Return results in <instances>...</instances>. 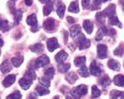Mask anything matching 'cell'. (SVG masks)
I'll return each mask as SVG.
<instances>
[{"instance_id": "bcb514c9", "label": "cell", "mask_w": 124, "mask_h": 99, "mask_svg": "<svg viewBox=\"0 0 124 99\" xmlns=\"http://www.w3.org/2000/svg\"><path fill=\"white\" fill-rule=\"evenodd\" d=\"M31 30H32L33 32L38 31V30H39V26L37 25V26H35V27H32V28H31Z\"/></svg>"}, {"instance_id": "74e56055", "label": "cell", "mask_w": 124, "mask_h": 99, "mask_svg": "<svg viewBox=\"0 0 124 99\" xmlns=\"http://www.w3.org/2000/svg\"><path fill=\"white\" fill-rule=\"evenodd\" d=\"M101 0H95L94 2H93V5H92V10L95 11V10H99L101 6Z\"/></svg>"}, {"instance_id": "8fae6325", "label": "cell", "mask_w": 124, "mask_h": 99, "mask_svg": "<svg viewBox=\"0 0 124 99\" xmlns=\"http://www.w3.org/2000/svg\"><path fill=\"white\" fill-rule=\"evenodd\" d=\"M67 57H68L67 52H65L64 50H61L60 52H58V53L56 54V56H55V60H56L57 63L62 64V63H63V62L67 59Z\"/></svg>"}, {"instance_id": "7c38bea8", "label": "cell", "mask_w": 124, "mask_h": 99, "mask_svg": "<svg viewBox=\"0 0 124 99\" xmlns=\"http://www.w3.org/2000/svg\"><path fill=\"white\" fill-rule=\"evenodd\" d=\"M81 32V27L80 25H74L70 28V36L75 38L77 35H79Z\"/></svg>"}, {"instance_id": "681fc988", "label": "cell", "mask_w": 124, "mask_h": 99, "mask_svg": "<svg viewBox=\"0 0 124 99\" xmlns=\"http://www.w3.org/2000/svg\"><path fill=\"white\" fill-rule=\"evenodd\" d=\"M37 97L35 96V94H31L29 97H28V99H36Z\"/></svg>"}, {"instance_id": "4fadbf2b", "label": "cell", "mask_w": 124, "mask_h": 99, "mask_svg": "<svg viewBox=\"0 0 124 99\" xmlns=\"http://www.w3.org/2000/svg\"><path fill=\"white\" fill-rule=\"evenodd\" d=\"M107 65H108V67H109V69H111L113 71H119V69H120V64L114 59L108 60Z\"/></svg>"}, {"instance_id": "603a6c76", "label": "cell", "mask_w": 124, "mask_h": 99, "mask_svg": "<svg viewBox=\"0 0 124 99\" xmlns=\"http://www.w3.org/2000/svg\"><path fill=\"white\" fill-rule=\"evenodd\" d=\"M85 63H86V57H84V56L77 57L74 60V64L77 67H83V66H85Z\"/></svg>"}, {"instance_id": "f907efd6", "label": "cell", "mask_w": 124, "mask_h": 99, "mask_svg": "<svg viewBox=\"0 0 124 99\" xmlns=\"http://www.w3.org/2000/svg\"><path fill=\"white\" fill-rule=\"evenodd\" d=\"M3 44H4V42H3V40H2L1 38H0V48H1V47L3 46Z\"/></svg>"}, {"instance_id": "9a60e30c", "label": "cell", "mask_w": 124, "mask_h": 99, "mask_svg": "<svg viewBox=\"0 0 124 99\" xmlns=\"http://www.w3.org/2000/svg\"><path fill=\"white\" fill-rule=\"evenodd\" d=\"M27 24L31 27H35L38 25V18H37V15L36 14H32L30 15L29 17L27 18Z\"/></svg>"}, {"instance_id": "cb8c5ba5", "label": "cell", "mask_w": 124, "mask_h": 99, "mask_svg": "<svg viewBox=\"0 0 124 99\" xmlns=\"http://www.w3.org/2000/svg\"><path fill=\"white\" fill-rule=\"evenodd\" d=\"M56 12H57V15L59 16V18H63L64 12H65V5L63 3H59L56 8Z\"/></svg>"}, {"instance_id": "b9f144b4", "label": "cell", "mask_w": 124, "mask_h": 99, "mask_svg": "<svg viewBox=\"0 0 124 99\" xmlns=\"http://www.w3.org/2000/svg\"><path fill=\"white\" fill-rule=\"evenodd\" d=\"M90 1H91V0H82V5H83V8L84 9H87L89 7Z\"/></svg>"}, {"instance_id": "f1b7e54d", "label": "cell", "mask_w": 124, "mask_h": 99, "mask_svg": "<svg viewBox=\"0 0 124 99\" xmlns=\"http://www.w3.org/2000/svg\"><path fill=\"white\" fill-rule=\"evenodd\" d=\"M108 23H109V25H111V26H116L118 28H121V24H120V22H119V20H118V18L116 17V16H112V17H110Z\"/></svg>"}, {"instance_id": "7dc6e473", "label": "cell", "mask_w": 124, "mask_h": 99, "mask_svg": "<svg viewBox=\"0 0 124 99\" xmlns=\"http://www.w3.org/2000/svg\"><path fill=\"white\" fill-rule=\"evenodd\" d=\"M64 32V38H65V42H67V39H68V34H67V32L64 30L63 31Z\"/></svg>"}, {"instance_id": "1f68e13d", "label": "cell", "mask_w": 124, "mask_h": 99, "mask_svg": "<svg viewBox=\"0 0 124 99\" xmlns=\"http://www.w3.org/2000/svg\"><path fill=\"white\" fill-rule=\"evenodd\" d=\"M101 96V90L98 88L97 85L92 86V97L93 98H99Z\"/></svg>"}, {"instance_id": "d590c367", "label": "cell", "mask_w": 124, "mask_h": 99, "mask_svg": "<svg viewBox=\"0 0 124 99\" xmlns=\"http://www.w3.org/2000/svg\"><path fill=\"white\" fill-rule=\"evenodd\" d=\"M22 16H23V13H22L21 10L15 12V18H14V20H15V25H18V24L20 23V21L22 20Z\"/></svg>"}, {"instance_id": "6da1fadb", "label": "cell", "mask_w": 124, "mask_h": 99, "mask_svg": "<svg viewBox=\"0 0 124 99\" xmlns=\"http://www.w3.org/2000/svg\"><path fill=\"white\" fill-rule=\"evenodd\" d=\"M88 92V86L85 85H81L79 86H76L71 90V95L75 99H80L82 96L86 95Z\"/></svg>"}, {"instance_id": "30bf717a", "label": "cell", "mask_w": 124, "mask_h": 99, "mask_svg": "<svg viewBox=\"0 0 124 99\" xmlns=\"http://www.w3.org/2000/svg\"><path fill=\"white\" fill-rule=\"evenodd\" d=\"M19 84H20V86H21L23 89L27 90V89L30 88L31 85H32V80L24 77V78H22L19 80Z\"/></svg>"}, {"instance_id": "4316f807", "label": "cell", "mask_w": 124, "mask_h": 99, "mask_svg": "<svg viewBox=\"0 0 124 99\" xmlns=\"http://www.w3.org/2000/svg\"><path fill=\"white\" fill-rule=\"evenodd\" d=\"M9 23L7 20H0V30L2 31H7L9 30Z\"/></svg>"}, {"instance_id": "f546056e", "label": "cell", "mask_w": 124, "mask_h": 99, "mask_svg": "<svg viewBox=\"0 0 124 99\" xmlns=\"http://www.w3.org/2000/svg\"><path fill=\"white\" fill-rule=\"evenodd\" d=\"M39 81V85H42V86H44V87H49V85H50V79L47 78L46 77L40 78Z\"/></svg>"}, {"instance_id": "9f6ffc18", "label": "cell", "mask_w": 124, "mask_h": 99, "mask_svg": "<svg viewBox=\"0 0 124 99\" xmlns=\"http://www.w3.org/2000/svg\"><path fill=\"white\" fill-rule=\"evenodd\" d=\"M0 54H1V52H0Z\"/></svg>"}, {"instance_id": "83f0119b", "label": "cell", "mask_w": 124, "mask_h": 99, "mask_svg": "<svg viewBox=\"0 0 124 99\" xmlns=\"http://www.w3.org/2000/svg\"><path fill=\"white\" fill-rule=\"evenodd\" d=\"M68 10H69V12H71V13H79L80 8H79V5H78V3H77V2H72V3L70 4Z\"/></svg>"}, {"instance_id": "c3c4849f", "label": "cell", "mask_w": 124, "mask_h": 99, "mask_svg": "<svg viewBox=\"0 0 124 99\" xmlns=\"http://www.w3.org/2000/svg\"><path fill=\"white\" fill-rule=\"evenodd\" d=\"M39 1L41 2V3H43V4H47L50 0H39Z\"/></svg>"}, {"instance_id": "ac0fdd59", "label": "cell", "mask_w": 124, "mask_h": 99, "mask_svg": "<svg viewBox=\"0 0 124 99\" xmlns=\"http://www.w3.org/2000/svg\"><path fill=\"white\" fill-rule=\"evenodd\" d=\"M0 71L3 74H8L11 71V66L10 63L8 62V60H5L1 65H0Z\"/></svg>"}, {"instance_id": "db71d44e", "label": "cell", "mask_w": 124, "mask_h": 99, "mask_svg": "<svg viewBox=\"0 0 124 99\" xmlns=\"http://www.w3.org/2000/svg\"><path fill=\"white\" fill-rule=\"evenodd\" d=\"M53 99H59V96H55Z\"/></svg>"}, {"instance_id": "7a4b0ae2", "label": "cell", "mask_w": 124, "mask_h": 99, "mask_svg": "<svg viewBox=\"0 0 124 99\" xmlns=\"http://www.w3.org/2000/svg\"><path fill=\"white\" fill-rule=\"evenodd\" d=\"M91 45V42L89 39L86 38V36L84 35H80L78 40H77V46H78L79 49L83 50V49H86V48H89Z\"/></svg>"}, {"instance_id": "52a82bcc", "label": "cell", "mask_w": 124, "mask_h": 99, "mask_svg": "<svg viewBox=\"0 0 124 99\" xmlns=\"http://www.w3.org/2000/svg\"><path fill=\"white\" fill-rule=\"evenodd\" d=\"M55 28V21L52 18H48L43 23V28L47 31H52Z\"/></svg>"}, {"instance_id": "9c48e42d", "label": "cell", "mask_w": 124, "mask_h": 99, "mask_svg": "<svg viewBox=\"0 0 124 99\" xmlns=\"http://www.w3.org/2000/svg\"><path fill=\"white\" fill-rule=\"evenodd\" d=\"M115 11H116V6L114 4H110L109 6H107L105 8L103 13H104V15L106 16V17L110 18V17H112V16H115Z\"/></svg>"}, {"instance_id": "f6af8a7d", "label": "cell", "mask_w": 124, "mask_h": 99, "mask_svg": "<svg viewBox=\"0 0 124 99\" xmlns=\"http://www.w3.org/2000/svg\"><path fill=\"white\" fill-rule=\"evenodd\" d=\"M107 34H108V35H109L110 36H114V35H115V30L111 28V29H110L109 31H107Z\"/></svg>"}, {"instance_id": "f5cc1de1", "label": "cell", "mask_w": 124, "mask_h": 99, "mask_svg": "<svg viewBox=\"0 0 124 99\" xmlns=\"http://www.w3.org/2000/svg\"><path fill=\"white\" fill-rule=\"evenodd\" d=\"M106 1H109V0H101V2L103 3V2H106Z\"/></svg>"}, {"instance_id": "44dd1931", "label": "cell", "mask_w": 124, "mask_h": 99, "mask_svg": "<svg viewBox=\"0 0 124 99\" xmlns=\"http://www.w3.org/2000/svg\"><path fill=\"white\" fill-rule=\"evenodd\" d=\"M65 78L68 82H70V84H74V82L78 79V76L76 75V73L74 72H71V73H68L66 76H65Z\"/></svg>"}, {"instance_id": "5bb4252c", "label": "cell", "mask_w": 124, "mask_h": 99, "mask_svg": "<svg viewBox=\"0 0 124 99\" xmlns=\"http://www.w3.org/2000/svg\"><path fill=\"white\" fill-rule=\"evenodd\" d=\"M83 27H84V29L86 30V32H87L88 35H91L92 32H93V28H94V24H93L91 21H89V20L84 21Z\"/></svg>"}, {"instance_id": "2e32d148", "label": "cell", "mask_w": 124, "mask_h": 99, "mask_svg": "<svg viewBox=\"0 0 124 99\" xmlns=\"http://www.w3.org/2000/svg\"><path fill=\"white\" fill-rule=\"evenodd\" d=\"M105 35H107V28H106L105 27H101V28L98 30V32H97L96 39H97L98 41H100V40H101V39L103 38V36H104Z\"/></svg>"}, {"instance_id": "ffe728a7", "label": "cell", "mask_w": 124, "mask_h": 99, "mask_svg": "<svg viewBox=\"0 0 124 99\" xmlns=\"http://www.w3.org/2000/svg\"><path fill=\"white\" fill-rule=\"evenodd\" d=\"M36 93L38 94V95H39V96H42V95H46V94H48L49 93V90L46 88V87H44V86H42V85H38L37 87H36Z\"/></svg>"}, {"instance_id": "ee69618b", "label": "cell", "mask_w": 124, "mask_h": 99, "mask_svg": "<svg viewBox=\"0 0 124 99\" xmlns=\"http://www.w3.org/2000/svg\"><path fill=\"white\" fill-rule=\"evenodd\" d=\"M24 1L27 6H32V4H33V0H24Z\"/></svg>"}, {"instance_id": "816d5d0a", "label": "cell", "mask_w": 124, "mask_h": 99, "mask_svg": "<svg viewBox=\"0 0 124 99\" xmlns=\"http://www.w3.org/2000/svg\"><path fill=\"white\" fill-rule=\"evenodd\" d=\"M120 99H124V92L121 93V95H120Z\"/></svg>"}, {"instance_id": "7402d4cb", "label": "cell", "mask_w": 124, "mask_h": 99, "mask_svg": "<svg viewBox=\"0 0 124 99\" xmlns=\"http://www.w3.org/2000/svg\"><path fill=\"white\" fill-rule=\"evenodd\" d=\"M43 49V46L41 43H36L32 46H30V50L32 52H35V53H39V52H41Z\"/></svg>"}, {"instance_id": "7bdbcfd3", "label": "cell", "mask_w": 124, "mask_h": 99, "mask_svg": "<svg viewBox=\"0 0 124 99\" xmlns=\"http://www.w3.org/2000/svg\"><path fill=\"white\" fill-rule=\"evenodd\" d=\"M67 21H68V23H70V24H75V19L73 18V17H70V16H68L67 17Z\"/></svg>"}, {"instance_id": "11a10c76", "label": "cell", "mask_w": 124, "mask_h": 99, "mask_svg": "<svg viewBox=\"0 0 124 99\" xmlns=\"http://www.w3.org/2000/svg\"><path fill=\"white\" fill-rule=\"evenodd\" d=\"M11 1H16V0H11Z\"/></svg>"}, {"instance_id": "f35d334b", "label": "cell", "mask_w": 124, "mask_h": 99, "mask_svg": "<svg viewBox=\"0 0 124 99\" xmlns=\"http://www.w3.org/2000/svg\"><path fill=\"white\" fill-rule=\"evenodd\" d=\"M114 55L115 56H118V57H121L123 54H124V47L123 46H118L115 50H114Z\"/></svg>"}, {"instance_id": "e0dca14e", "label": "cell", "mask_w": 124, "mask_h": 99, "mask_svg": "<svg viewBox=\"0 0 124 99\" xmlns=\"http://www.w3.org/2000/svg\"><path fill=\"white\" fill-rule=\"evenodd\" d=\"M113 82L115 84V85H117V86L124 87V75H117V76H115L114 78H113Z\"/></svg>"}, {"instance_id": "e575fe53", "label": "cell", "mask_w": 124, "mask_h": 99, "mask_svg": "<svg viewBox=\"0 0 124 99\" xmlns=\"http://www.w3.org/2000/svg\"><path fill=\"white\" fill-rule=\"evenodd\" d=\"M79 75L83 78L89 77V69L86 67V66H83V67H81L79 70Z\"/></svg>"}, {"instance_id": "d4e9b609", "label": "cell", "mask_w": 124, "mask_h": 99, "mask_svg": "<svg viewBox=\"0 0 124 99\" xmlns=\"http://www.w3.org/2000/svg\"><path fill=\"white\" fill-rule=\"evenodd\" d=\"M100 82H101V85H102V87H107L108 85L111 84V79L108 78L107 76H103V77L100 79Z\"/></svg>"}, {"instance_id": "484cf974", "label": "cell", "mask_w": 124, "mask_h": 99, "mask_svg": "<svg viewBox=\"0 0 124 99\" xmlns=\"http://www.w3.org/2000/svg\"><path fill=\"white\" fill-rule=\"evenodd\" d=\"M25 78H29V79H31L33 81L34 79L37 78V75H36V73L33 69H29L25 74Z\"/></svg>"}, {"instance_id": "8d00e7d4", "label": "cell", "mask_w": 124, "mask_h": 99, "mask_svg": "<svg viewBox=\"0 0 124 99\" xmlns=\"http://www.w3.org/2000/svg\"><path fill=\"white\" fill-rule=\"evenodd\" d=\"M7 99H22V94L20 91L16 90L15 92H13L12 94L7 96Z\"/></svg>"}, {"instance_id": "60d3db41", "label": "cell", "mask_w": 124, "mask_h": 99, "mask_svg": "<svg viewBox=\"0 0 124 99\" xmlns=\"http://www.w3.org/2000/svg\"><path fill=\"white\" fill-rule=\"evenodd\" d=\"M105 17H106V16L104 15L103 11H102V12H99V13H97V15H96V18H97V20H98L99 22H103V20H104Z\"/></svg>"}, {"instance_id": "d6a6232c", "label": "cell", "mask_w": 124, "mask_h": 99, "mask_svg": "<svg viewBox=\"0 0 124 99\" xmlns=\"http://www.w3.org/2000/svg\"><path fill=\"white\" fill-rule=\"evenodd\" d=\"M52 10H53V5L50 4V3H48L47 5H45L43 7V15L44 16H48L52 12Z\"/></svg>"}, {"instance_id": "277c9868", "label": "cell", "mask_w": 124, "mask_h": 99, "mask_svg": "<svg viewBox=\"0 0 124 99\" xmlns=\"http://www.w3.org/2000/svg\"><path fill=\"white\" fill-rule=\"evenodd\" d=\"M48 63H49V58L46 55H41L36 60V67L39 69V68H42L44 66H46Z\"/></svg>"}, {"instance_id": "836d02e7", "label": "cell", "mask_w": 124, "mask_h": 99, "mask_svg": "<svg viewBox=\"0 0 124 99\" xmlns=\"http://www.w3.org/2000/svg\"><path fill=\"white\" fill-rule=\"evenodd\" d=\"M70 67H71L70 64H64V63L59 64V66H58L59 71H60L61 73H66V72H68L69 69H70Z\"/></svg>"}, {"instance_id": "4dcf8cb0", "label": "cell", "mask_w": 124, "mask_h": 99, "mask_svg": "<svg viewBox=\"0 0 124 99\" xmlns=\"http://www.w3.org/2000/svg\"><path fill=\"white\" fill-rule=\"evenodd\" d=\"M54 73H55L54 68H47V69L44 70V76L47 78H49V79H51L53 78Z\"/></svg>"}, {"instance_id": "3957f363", "label": "cell", "mask_w": 124, "mask_h": 99, "mask_svg": "<svg viewBox=\"0 0 124 99\" xmlns=\"http://www.w3.org/2000/svg\"><path fill=\"white\" fill-rule=\"evenodd\" d=\"M46 46H47V49L49 52H53L55 49H57L59 47V44H58V41L55 37H52V38H49L46 40Z\"/></svg>"}, {"instance_id": "8992f818", "label": "cell", "mask_w": 124, "mask_h": 99, "mask_svg": "<svg viewBox=\"0 0 124 99\" xmlns=\"http://www.w3.org/2000/svg\"><path fill=\"white\" fill-rule=\"evenodd\" d=\"M90 73H91L93 76H95V77H99V76H101V69L99 67L98 64H97L95 61L91 63V66H90Z\"/></svg>"}, {"instance_id": "d6986e66", "label": "cell", "mask_w": 124, "mask_h": 99, "mask_svg": "<svg viewBox=\"0 0 124 99\" xmlns=\"http://www.w3.org/2000/svg\"><path fill=\"white\" fill-rule=\"evenodd\" d=\"M11 62H12V64H13L14 67L18 68V67H20V66L23 64V62H24V57H23V56H16V57H13L12 60H11Z\"/></svg>"}, {"instance_id": "ba28073f", "label": "cell", "mask_w": 124, "mask_h": 99, "mask_svg": "<svg viewBox=\"0 0 124 99\" xmlns=\"http://www.w3.org/2000/svg\"><path fill=\"white\" fill-rule=\"evenodd\" d=\"M16 80V76L15 75H9V76H7L4 79H3V86L4 87H9V86H11L13 84H14V81Z\"/></svg>"}, {"instance_id": "5b68a950", "label": "cell", "mask_w": 124, "mask_h": 99, "mask_svg": "<svg viewBox=\"0 0 124 99\" xmlns=\"http://www.w3.org/2000/svg\"><path fill=\"white\" fill-rule=\"evenodd\" d=\"M97 53H98V57L100 59H104L107 56V47L104 44H99L98 48H97Z\"/></svg>"}, {"instance_id": "ab89813d", "label": "cell", "mask_w": 124, "mask_h": 99, "mask_svg": "<svg viewBox=\"0 0 124 99\" xmlns=\"http://www.w3.org/2000/svg\"><path fill=\"white\" fill-rule=\"evenodd\" d=\"M121 93H122L121 91H117V90H111V91H110V94H109L110 99H117L118 97H120Z\"/></svg>"}]
</instances>
